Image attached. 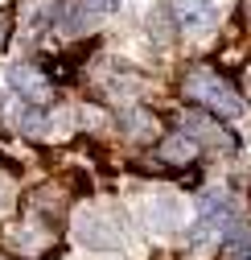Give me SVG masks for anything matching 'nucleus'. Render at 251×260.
Returning <instances> with one entry per match:
<instances>
[{
  "mask_svg": "<svg viewBox=\"0 0 251 260\" xmlns=\"http://www.w3.org/2000/svg\"><path fill=\"white\" fill-rule=\"evenodd\" d=\"M115 9H119V0H62L58 25L66 29V34H82V29H91L95 21H103Z\"/></svg>",
  "mask_w": 251,
  "mask_h": 260,
  "instance_id": "nucleus-3",
  "label": "nucleus"
},
{
  "mask_svg": "<svg viewBox=\"0 0 251 260\" xmlns=\"http://www.w3.org/2000/svg\"><path fill=\"white\" fill-rule=\"evenodd\" d=\"M194 153H198V137H190V133H185V137H165V141H161V157L173 161V166H185Z\"/></svg>",
  "mask_w": 251,
  "mask_h": 260,
  "instance_id": "nucleus-7",
  "label": "nucleus"
},
{
  "mask_svg": "<svg viewBox=\"0 0 251 260\" xmlns=\"http://www.w3.org/2000/svg\"><path fill=\"white\" fill-rule=\"evenodd\" d=\"M177 21L181 29H210L218 21V5L214 0H177Z\"/></svg>",
  "mask_w": 251,
  "mask_h": 260,
  "instance_id": "nucleus-5",
  "label": "nucleus"
},
{
  "mask_svg": "<svg viewBox=\"0 0 251 260\" xmlns=\"http://www.w3.org/2000/svg\"><path fill=\"white\" fill-rule=\"evenodd\" d=\"M9 87L21 95V100H29V104H46L50 100V83L33 67H13L9 71Z\"/></svg>",
  "mask_w": 251,
  "mask_h": 260,
  "instance_id": "nucleus-4",
  "label": "nucleus"
},
{
  "mask_svg": "<svg viewBox=\"0 0 251 260\" xmlns=\"http://www.w3.org/2000/svg\"><path fill=\"white\" fill-rule=\"evenodd\" d=\"M239 219V207L231 194H206V199L198 203V219L190 227V240L202 244V240H214V236H223L227 227Z\"/></svg>",
  "mask_w": 251,
  "mask_h": 260,
  "instance_id": "nucleus-2",
  "label": "nucleus"
},
{
  "mask_svg": "<svg viewBox=\"0 0 251 260\" xmlns=\"http://www.w3.org/2000/svg\"><path fill=\"white\" fill-rule=\"evenodd\" d=\"M185 100L202 104L206 112L223 116V120L243 116V95H239L223 75H218V71H210V67H198V71L185 75Z\"/></svg>",
  "mask_w": 251,
  "mask_h": 260,
  "instance_id": "nucleus-1",
  "label": "nucleus"
},
{
  "mask_svg": "<svg viewBox=\"0 0 251 260\" xmlns=\"http://www.w3.org/2000/svg\"><path fill=\"white\" fill-rule=\"evenodd\" d=\"M123 128H128L136 141H152V133H156V124H152L148 112H123Z\"/></svg>",
  "mask_w": 251,
  "mask_h": 260,
  "instance_id": "nucleus-9",
  "label": "nucleus"
},
{
  "mask_svg": "<svg viewBox=\"0 0 251 260\" xmlns=\"http://www.w3.org/2000/svg\"><path fill=\"white\" fill-rule=\"evenodd\" d=\"M78 232H82V244H91V248H115L111 227H107L99 215H87V219L78 223Z\"/></svg>",
  "mask_w": 251,
  "mask_h": 260,
  "instance_id": "nucleus-8",
  "label": "nucleus"
},
{
  "mask_svg": "<svg viewBox=\"0 0 251 260\" xmlns=\"http://www.w3.org/2000/svg\"><path fill=\"white\" fill-rule=\"evenodd\" d=\"M177 29H181V21H177V9H173V5H152V13H148V34H152L156 42H173Z\"/></svg>",
  "mask_w": 251,
  "mask_h": 260,
  "instance_id": "nucleus-6",
  "label": "nucleus"
},
{
  "mask_svg": "<svg viewBox=\"0 0 251 260\" xmlns=\"http://www.w3.org/2000/svg\"><path fill=\"white\" fill-rule=\"evenodd\" d=\"M5 34H9V25H5V17H0V46H5Z\"/></svg>",
  "mask_w": 251,
  "mask_h": 260,
  "instance_id": "nucleus-10",
  "label": "nucleus"
}]
</instances>
